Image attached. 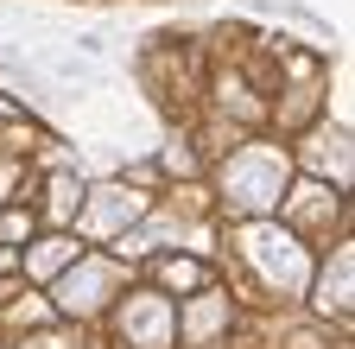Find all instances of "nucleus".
<instances>
[{
    "label": "nucleus",
    "instance_id": "obj_1",
    "mask_svg": "<svg viewBox=\"0 0 355 349\" xmlns=\"http://www.w3.org/2000/svg\"><path fill=\"white\" fill-rule=\"evenodd\" d=\"M51 70H58V76H70V83H89V70H83L76 58H51Z\"/></svg>",
    "mask_w": 355,
    "mask_h": 349
}]
</instances>
